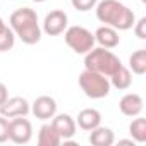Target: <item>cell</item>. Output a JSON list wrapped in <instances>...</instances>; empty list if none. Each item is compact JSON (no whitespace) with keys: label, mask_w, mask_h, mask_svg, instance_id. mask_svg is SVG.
<instances>
[{"label":"cell","mask_w":146,"mask_h":146,"mask_svg":"<svg viewBox=\"0 0 146 146\" xmlns=\"http://www.w3.org/2000/svg\"><path fill=\"white\" fill-rule=\"evenodd\" d=\"M95 12L100 23L117 31H127L136 23V16L132 9H129L119 0H100L95 5Z\"/></svg>","instance_id":"1"},{"label":"cell","mask_w":146,"mask_h":146,"mask_svg":"<svg viewBox=\"0 0 146 146\" xmlns=\"http://www.w3.org/2000/svg\"><path fill=\"white\" fill-rule=\"evenodd\" d=\"M9 26L24 45H36L41 40V28L38 23L36 11L29 7H21L11 14Z\"/></svg>","instance_id":"2"},{"label":"cell","mask_w":146,"mask_h":146,"mask_svg":"<svg viewBox=\"0 0 146 146\" xmlns=\"http://www.w3.org/2000/svg\"><path fill=\"white\" fill-rule=\"evenodd\" d=\"M120 67H122L120 58L113 52H110V48H103V46L95 48L93 46L88 53H84V69L98 72L102 76L110 78Z\"/></svg>","instance_id":"3"},{"label":"cell","mask_w":146,"mask_h":146,"mask_svg":"<svg viewBox=\"0 0 146 146\" xmlns=\"http://www.w3.org/2000/svg\"><path fill=\"white\" fill-rule=\"evenodd\" d=\"M79 88L88 98L100 100V98L108 96L112 84H110V79L107 76H102L98 72L84 69L79 74Z\"/></svg>","instance_id":"4"},{"label":"cell","mask_w":146,"mask_h":146,"mask_svg":"<svg viewBox=\"0 0 146 146\" xmlns=\"http://www.w3.org/2000/svg\"><path fill=\"white\" fill-rule=\"evenodd\" d=\"M64 40L67 43V46L79 55L88 53L93 46H95V35L86 29L84 26H70L64 31Z\"/></svg>","instance_id":"5"},{"label":"cell","mask_w":146,"mask_h":146,"mask_svg":"<svg viewBox=\"0 0 146 146\" xmlns=\"http://www.w3.org/2000/svg\"><path fill=\"white\" fill-rule=\"evenodd\" d=\"M33 137V125L26 117H14L9 120V139L16 144H28Z\"/></svg>","instance_id":"6"},{"label":"cell","mask_w":146,"mask_h":146,"mask_svg":"<svg viewBox=\"0 0 146 146\" xmlns=\"http://www.w3.org/2000/svg\"><path fill=\"white\" fill-rule=\"evenodd\" d=\"M67 24H69V17L64 11H50L46 16H45V21H43V28L41 31H45L48 36H58L62 35L65 29H67Z\"/></svg>","instance_id":"7"},{"label":"cell","mask_w":146,"mask_h":146,"mask_svg":"<svg viewBox=\"0 0 146 146\" xmlns=\"http://www.w3.org/2000/svg\"><path fill=\"white\" fill-rule=\"evenodd\" d=\"M31 112V105L26 98L23 96H12L7 98L2 105H0V115H4L7 119L14 117H26Z\"/></svg>","instance_id":"8"},{"label":"cell","mask_w":146,"mask_h":146,"mask_svg":"<svg viewBox=\"0 0 146 146\" xmlns=\"http://www.w3.org/2000/svg\"><path fill=\"white\" fill-rule=\"evenodd\" d=\"M31 113L38 119V120H50L55 113H57V102L52 96H38L33 103H31Z\"/></svg>","instance_id":"9"},{"label":"cell","mask_w":146,"mask_h":146,"mask_svg":"<svg viewBox=\"0 0 146 146\" xmlns=\"http://www.w3.org/2000/svg\"><path fill=\"white\" fill-rule=\"evenodd\" d=\"M52 125L55 127V131L60 134L62 141H69L74 137L76 134V129H78V124L76 120L72 119L69 113H55L52 117Z\"/></svg>","instance_id":"10"},{"label":"cell","mask_w":146,"mask_h":146,"mask_svg":"<svg viewBox=\"0 0 146 146\" xmlns=\"http://www.w3.org/2000/svg\"><path fill=\"white\" fill-rule=\"evenodd\" d=\"M143 108H144V102H143V98L137 93H127L119 102L120 113L127 115V117H137V115H141Z\"/></svg>","instance_id":"11"},{"label":"cell","mask_w":146,"mask_h":146,"mask_svg":"<svg viewBox=\"0 0 146 146\" xmlns=\"http://www.w3.org/2000/svg\"><path fill=\"white\" fill-rule=\"evenodd\" d=\"M93 35H95V41L100 46H103V48H115L120 43L119 31L113 29V28H110V26H105V24L100 26L96 29V33H93Z\"/></svg>","instance_id":"12"},{"label":"cell","mask_w":146,"mask_h":146,"mask_svg":"<svg viewBox=\"0 0 146 146\" xmlns=\"http://www.w3.org/2000/svg\"><path fill=\"white\" fill-rule=\"evenodd\" d=\"M100 124H102V113L96 108H83L78 113V125L86 132L93 131Z\"/></svg>","instance_id":"13"},{"label":"cell","mask_w":146,"mask_h":146,"mask_svg":"<svg viewBox=\"0 0 146 146\" xmlns=\"http://www.w3.org/2000/svg\"><path fill=\"white\" fill-rule=\"evenodd\" d=\"M90 143L93 146H112L115 143V134L110 127H103L102 124L90 131Z\"/></svg>","instance_id":"14"},{"label":"cell","mask_w":146,"mask_h":146,"mask_svg":"<svg viewBox=\"0 0 146 146\" xmlns=\"http://www.w3.org/2000/svg\"><path fill=\"white\" fill-rule=\"evenodd\" d=\"M62 143L60 134L50 124H43L38 131V146H58Z\"/></svg>","instance_id":"15"},{"label":"cell","mask_w":146,"mask_h":146,"mask_svg":"<svg viewBox=\"0 0 146 146\" xmlns=\"http://www.w3.org/2000/svg\"><path fill=\"white\" fill-rule=\"evenodd\" d=\"M108 79H110V84L115 90H120V91L131 88V84H132V74H131V70L127 67H124V65L115 72L113 76H110Z\"/></svg>","instance_id":"16"},{"label":"cell","mask_w":146,"mask_h":146,"mask_svg":"<svg viewBox=\"0 0 146 146\" xmlns=\"http://www.w3.org/2000/svg\"><path fill=\"white\" fill-rule=\"evenodd\" d=\"M129 70H132L136 76H143L146 72V48L136 50L129 57Z\"/></svg>","instance_id":"17"},{"label":"cell","mask_w":146,"mask_h":146,"mask_svg":"<svg viewBox=\"0 0 146 146\" xmlns=\"http://www.w3.org/2000/svg\"><path fill=\"white\" fill-rule=\"evenodd\" d=\"M129 134L134 139V143L143 144L146 141V119L137 115V119H134L129 124Z\"/></svg>","instance_id":"18"},{"label":"cell","mask_w":146,"mask_h":146,"mask_svg":"<svg viewBox=\"0 0 146 146\" xmlns=\"http://www.w3.org/2000/svg\"><path fill=\"white\" fill-rule=\"evenodd\" d=\"M16 45V35L11 29V26H4L0 29V52H9Z\"/></svg>","instance_id":"19"},{"label":"cell","mask_w":146,"mask_h":146,"mask_svg":"<svg viewBox=\"0 0 146 146\" xmlns=\"http://www.w3.org/2000/svg\"><path fill=\"white\" fill-rule=\"evenodd\" d=\"M70 4L79 12H88V11L95 9V5L98 4V0H70Z\"/></svg>","instance_id":"20"},{"label":"cell","mask_w":146,"mask_h":146,"mask_svg":"<svg viewBox=\"0 0 146 146\" xmlns=\"http://www.w3.org/2000/svg\"><path fill=\"white\" fill-rule=\"evenodd\" d=\"M132 29H134V35L139 40H146V17H141L139 21H136Z\"/></svg>","instance_id":"21"},{"label":"cell","mask_w":146,"mask_h":146,"mask_svg":"<svg viewBox=\"0 0 146 146\" xmlns=\"http://www.w3.org/2000/svg\"><path fill=\"white\" fill-rule=\"evenodd\" d=\"M9 141V119L0 115V143Z\"/></svg>","instance_id":"22"},{"label":"cell","mask_w":146,"mask_h":146,"mask_svg":"<svg viewBox=\"0 0 146 146\" xmlns=\"http://www.w3.org/2000/svg\"><path fill=\"white\" fill-rule=\"evenodd\" d=\"M7 98H9V90H7V86L4 83H0V105H2Z\"/></svg>","instance_id":"23"},{"label":"cell","mask_w":146,"mask_h":146,"mask_svg":"<svg viewBox=\"0 0 146 146\" xmlns=\"http://www.w3.org/2000/svg\"><path fill=\"white\" fill-rule=\"evenodd\" d=\"M119 144H132L134 146V139H120Z\"/></svg>","instance_id":"24"},{"label":"cell","mask_w":146,"mask_h":146,"mask_svg":"<svg viewBox=\"0 0 146 146\" xmlns=\"http://www.w3.org/2000/svg\"><path fill=\"white\" fill-rule=\"evenodd\" d=\"M31 2H36V4H41V2H45V0H31Z\"/></svg>","instance_id":"25"}]
</instances>
